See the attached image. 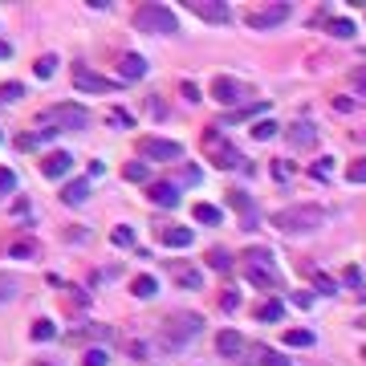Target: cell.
<instances>
[{
  "label": "cell",
  "instance_id": "6da1fadb",
  "mask_svg": "<svg viewBox=\"0 0 366 366\" xmlns=\"http://www.w3.org/2000/svg\"><path fill=\"white\" fill-rule=\"evenodd\" d=\"M244 277H248L257 289H277V285H281V269H277L273 252H269L265 244L244 248Z\"/></svg>",
  "mask_w": 366,
  "mask_h": 366
},
{
  "label": "cell",
  "instance_id": "7a4b0ae2",
  "mask_svg": "<svg viewBox=\"0 0 366 366\" xmlns=\"http://www.w3.org/2000/svg\"><path fill=\"white\" fill-rule=\"evenodd\" d=\"M135 29H142V33H159V37H171V33H180V17H175L167 4L151 0V4L135 8Z\"/></svg>",
  "mask_w": 366,
  "mask_h": 366
},
{
  "label": "cell",
  "instance_id": "3957f363",
  "mask_svg": "<svg viewBox=\"0 0 366 366\" xmlns=\"http://www.w3.org/2000/svg\"><path fill=\"white\" fill-rule=\"evenodd\" d=\"M200 142H204V155H208V159H212V163H216L220 171L244 167V155H240V151H236V147H232V142H228L224 135H220V127H208Z\"/></svg>",
  "mask_w": 366,
  "mask_h": 366
},
{
  "label": "cell",
  "instance_id": "277c9868",
  "mask_svg": "<svg viewBox=\"0 0 366 366\" xmlns=\"http://www.w3.org/2000/svg\"><path fill=\"white\" fill-rule=\"evenodd\" d=\"M41 122H45L49 131H86L90 127V114H86V106H74V102H61V106H49L41 110Z\"/></svg>",
  "mask_w": 366,
  "mask_h": 366
},
{
  "label": "cell",
  "instance_id": "5b68a950",
  "mask_svg": "<svg viewBox=\"0 0 366 366\" xmlns=\"http://www.w3.org/2000/svg\"><path fill=\"white\" fill-rule=\"evenodd\" d=\"M321 220H325V212H321V208L297 204V208H285V212H277V216H273V228H281V232H314Z\"/></svg>",
  "mask_w": 366,
  "mask_h": 366
},
{
  "label": "cell",
  "instance_id": "8992f818",
  "mask_svg": "<svg viewBox=\"0 0 366 366\" xmlns=\"http://www.w3.org/2000/svg\"><path fill=\"white\" fill-rule=\"evenodd\" d=\"M200 330H204V318L200 314H175V318L163 325V350H183Z\"/></svg>",
  "mask_w": 366,
  "mask_h": 366
},
{
  "label": "cell",
  "instance_id": "52a82bcc",
  "mask_svg": "<svg viewBox=\"0 0 366 366\" xmlns=\"http://www.w3.org/2000/svg\"><path fill=\"white\" fill-rule=\"evenodd\" d=\"M281 21H289V4H277V0L244 12V25H248V29H261V33H265V29H277Z\"/></svg>",
  "mask_w": 366,
  "mask_h": 366
},
{
  "label": "cell",
  "instance_id": "ba28073f",
  "mask_svg": "<svg viewBox=\"0 0 366 366\" xmlns=\"http://www.w3.org/2000/svg\"><path fill=\"white\" fill-rule=\"evenodd\" d=\"M74 86H78L82 94H110L118 82H114V78H102V74H94L90 65H78V69H74Z\"/></svg>",
  "mask_w": 366,
  "mask_h": 366
},
{
  "label": "cell",
  "instance_id": "9c48e42d",
  "mask_svg": "<svg viewBox=\"0 0 366 366\" xmlns=\"http://www.w3.org/2000/svg\"><path fill=\"white\" fill-rule=\"evenodd\" d=\"M138 151H142L147 159L167 163V159H180V155H183V142H171V138H142V142H138Z\"/></svg>",
  "mask_w": 366,
  "mask_h": 366
},
{
  "label": "cell",
  "instance_id": "30bf717a",
  "mask_svg": "<svg viewBox=\"0 0 366 366\" xmlns=\"http://www.w3.org/2000/svg\"><path fill=\"white\" fill-rule=\"evenodd\" d=\"M195 17H204V21H212V25H224L232 12H228V4L224 0H183Z\"/></svg>",
  "mask_w": 366,
  "mask_h": 366
},
{
  "label": "cell",
  "instance_id": "8fae6325",
  "mask_svg": "<svg viewBox=\"0 0 366 366\" xmlns=\"http://www.w3.org/2000/svg\"><path fill=\"white\" fill-rule=\"evenodd\" d=\"M212 102L236 106V102H244V86H240L236 78H216V82H212Z\"/></svg>",
  "mask_w": 366,
  "mask_h": 366
},
{
  "label": "cell",
  "instance_id": "7c38bea8",
  "mask_svg": "<svg viewBox=\"0 0 366 366\" xmlns=\"http://www.w3.org/2000/svg\"><path fill=\"white\" fill-rule=\"evenodd\" d=\"M147 200H151L155 208H175V204H180V183H171V180L151 183V187H147Z\"/></svg>",
  "mask_w": 366,
  "mask_h": 366
},
{
  "label": "cell",
  "instance_id": "4fadbf2b",
  "mask_svg": "<svg viewBox=\"0 0 366 366\" xmlns=\"http://www.w3.org/2000/svg\"><path fill=\"white\" fill-rule=\"evenodd\" d=\"M69 167H74V155H65V151H53L41 159V175L45 180H61V175H69Z\"/></svg>",
  "mask_w": 366,
  "mask_h": 366
},
{
  "label": "cell",
  "instance_id": "5bb4252c",
  "mask_svg": "<svg viewBox=\"0 0 366 366\" xmlns=\"http://www.w3.org/2000/svg\"><path fill=\"white\" fill-rule=\"evenodd\" d=\"M118 74H122V82H138V78H147V57H138V53H122V57H118Z\"/></svg>",
  "mask_w": 366,
  "mask_h": 366
},
{
  "label": "cell",
  "instance_id": "9a60e30c",
  "mask_svg": "<svg viewBox=\"0 0 366 366\" xmlns=\"http://www.w3.org/2000/svg\"><path fill=\"white\" fill-rule=\"evenodd\" d=\"M216 350H220L224 358L244 354V334H236V330H220V334H216Z\"/></svg>",
  "mask_w": 366,
  "mask_h": 366
},
{
  "label": "cell",
  "instance_id": "2e32d148",
  "mask_svg": "<svg viewBox=\"0 0 366 366\" xmlns=\"http://www.w3.org/2000/svg\"><path fill=\"white\" fill-rule=\"evenodd\" d=\"M159 240L167 244V248H191V228H180V224H167V228L159 232Z\"/></svg>",
  "mask_w": 366,
  "mask_h": 366
},
{
  "label": "cell",
  "instance_id": "e0dca14e",
  "mask_svg": "<svg viewBox=\"0 0 366 366\" xmlns=\"http://www.w3.org/2000/svg\"><path fill=\"white\" fill-rule=\"evenodd\" d=\"M90 200V183L86 180H74L65 183V191H61V204H69V208H78V204H86Z\"/></svg>",
  "mask_w": 366,
  "mask_h": 366
},
{
  "label": "cell",
  "instance_id": "ac0fdd59",
  "mask_svg": "<svg viewBox=\"0 0 366 366\" xmlns=\"http://www.w3.org/2000/svg\"><path fill=\"white\" fill-rule=\"evenodd\" d=\"M252 314H257V321H281L285 318V301H281V297H269V301H261Z\"/></svg>",
  "mask_w": 366,
  "mask_h": 366
},
{
  "label": "cell",
  "instance_id": "d6986e66",
  "mask_svg": "<svg viewBox=\"0 0 366 366\" xmlns=\"http://www.w3.org/2000/svg\"><path fill=\"white\" fill-rule=\"evenodd\" d=\"M191 216H195V224H208V228H216V224L224 220V212H220L216 204H195V208H191Z\"/></svg>",
  "mask_w": 366,
  "mask_h": 366
},
{
  "label": "cell",
  "instance_id": "ffe728a7",
  "mask_svg": "<svg viewBox=\"0 0 366 366\" xmlns=\"http://www.w3.org/2000/svg\"><path fill=\"white\" fill-rule=\"evenodd\" d=\"M131 293H135V297H142V301H151V297L159 293V281H155L151 273H142V277H135V281H131Z\"/></svg>",
  "mask_w": 366,
  "mask_h": 366
},
{
  "label": "cell",
  "instance_id": "44dd1931",
  "mask_svg": "<svg viewBox=\"0 0 366 366\" xmlns=\"http://www.w3.org/2000/svg\"><path fill=\"white\" fill-rule=\"evenodd\" d=\"M228 204L240 212V220H248V224H252V195H244L240 187H232V191H228Z\"/></svg>",
  "mask_w": 366,
  "mask_h": 366
},
{
  "label": "cell",
  "instance_id": "7402d4cb",
  "mask_svg": "<svg viewBox=\"0 0 366 366\" xmlns=\"http://www.w3.org/2000/svg\"><path fill=\"white\" fill-rule=\"evenodd\" d=\"M289 142H293V147H314V142H318V131L305 127V122H297V127L289 131Z\"/></svg>",
  "mask_w": 366,
  "mask_h": 366
},
{
  "label": "cell",
  "instance_id": "603a6c76",
  "mask_svg": "<svg viewBox=\"0 0 366 366\" xmlns=\"http://www.w3.org/2000/svg\"><path fill=\"white\" fill-rule=\"evenodd\" d=\"M265 110H269V102H252V106H244V110L224 114V122H244V118H257V114H265Z\"/></svg>",
  "mask_w": 366,
  "mask_h": 366
},
{
  "label": "cell",
  "instance_id": "cb8c5ba5",
  "mask_svg": "<svg viewBox=\"0 0 366 366\" xmlns=\"http://www.w3.org/2000/svg\"><path fill=\"white\" fill-rule=\"evenodd\" d=\"M53 334H57V325H53L49 318H37V321H33V330H29V338H33V342H49Z\"/></svg>",
  "mask_w": 366,
  "mask_h": 366
},
{
  "label": "cell",
  "instance_id": "d4e9b609",
  "mask_svg": "<svg viewBox=\"0 0 366 366\" xmlns=\"http://www.w3.org/2000/svg\"><path fill=\"white\" fill-rule=\"evenodd\" d=\"M53 135H57V131H37V135H21V138H17V147H21V151H37V147H41V142H49Z\"/></svg>",
  "mask_w": 366,
  "mask_h": 366
},
{
  "label": "cell",
  "instance_id": "484cf974",
  "mask_svg": "<svg viewBox=\"0 0 366 366\" xmlns=\"http://www.w3.org/2000/svg\"><path fill=\"white\" fill-rule=\"evenodd\" d=\"M110 244H118V248H135V232L127 228V224H118V228L110 232Z\"/></svg>",
  "mask_w": 366,
  "mask_h": 366
},
{
  "label": "cell",
  "instance_id": "4316f807",
  "mask_svg": "<svg viewBox=\"0 0 366 366\" xmlns=\"http://www.w3.org/2000/svg\"><path fill=\"white\" fill-rule=\"evenodd\" d=\"M37 252H41L37 240H17V244H12V257H17V261H29V257H37Z\"/></svg>",
  "mask_w": 366,
  "mask_h": 366
},
{
  "label": "cell",
  "instance_id": "83f0119b",
  "mask_svg": "<svg viewBox=\"0 0 366 366\" xmlns=\"http://www.w3.org/2000/svg\"><path fill=\"white\" fill-rule=\"evenodd\" d=\"M285 346H314V330H289Z\"/></svg>",
  "mask_w": 366,
  "mask_h": 366
},
{
  "label": "cell",
  "instance_id": "f1b7e54d",
  "mask_svg": "<svg viewBox=\"0 0 366 366\" xmlns=\"http://www.w3.org/2000/svg\"><path fill=\"white\" fill-rule=\"evenodd\" d=\"M208 265H212L216 273H228V269H232V261H228V252H224V248H212V252H208Z\"/></svg>",
  "mask_w": 366,
  "mask_h": 366
},
{
  "label": "cell",
  "instance_id": "f546056e",
  "mask_svg": "<svg viewBox=\"0 0 366 366\" xmlns=\"http://www.w3.org/2000/svg\"><path fill=\"white\" fill-rule=\"evenodd\" d=\"M17 293H21V285H17V277L0 273V301H12Z\"/></svg>",
  "mask_w": 366,
  "mask_h": 366
},
{
  "label": "cell",
  "instance_id": "4dcf8cb0",
  "mask_svg": "<svg viewBox=\"0 0 366 366\" xmlns=\"http://www.w3.org/2000/svg\"><path fill=\"white\" fill-rule=\"evenodd\" d=\"M82 366H110V354H106L102 346H94V350L82 354Z\"/></svg>",
  "mask_w": 366,
  "mask_h": 366
},
{
  "label": "cell",
  "instance_id": "1f68e13d",
  "mask_svg": "<svg viewBox=\"0 0 366 366\" xmlns=\"http://www.w3.org/2000/svg\"><path fill=\"white\" fill-rule=\"evenodd\" d=\"M33 74H37V78H53V74H57V57H53V53H49V57H37Z\"/></svg>",
  "mask_w": 366,
  "mask_h": 366
},
{
  "label": "cell",
  "instance_id": "d6a6232c",
  "mask_svg": "<svg viewBox=\"0 0 366 366\" xmlns=\"http://www.w3.org/2000/svg\"><path fill=\"white\" fill-rule=\"evenodd\" d=\"M330 33L346 41V37H354V21H346V17H342V21H330Z\"/></svg>",
  "mask_w": 366,
  "mask_h": 366
},
{
  "label": "cell",
  "instance_id": "836d02e7",
  "mask_svg": "<svg viewBox=\"0 0 366 366\" xmlns=\"http://www.w3.org/2000/svg\"><path fill=\"white\" fill-rule=\"evenodd\" d=\"M122 175H127L131 183H147V180H151V171H147L142 163H127V171H122Z\"/></svg>",
  "mask_w": 366,
  "mask_h": 366
},
{
  "label": "cell",
  "instance_id": "e575fe53",
  "mask_svg": "<svg viewBox=\"0 0 366 366\" xmlns=\"http://www.w3.org/2000/svg\"><path fill=\"white\" fill-rule=\"evenodd\" d=\"M175 281H180L183 289H200V273L195 269H175Z\"/></svg>",
  "mask_w": 366,
  "mask_h": 366
},
{
  "label": "cell",
  "instance_id": "d590c367",
  "mask_svg": "<svg viewBox=\"0 0 366 366\" xmlns=\"http://www.w3.org/2000/svg\"><path fill=\"white\" fill-rule=\"evenodd\" d=\"M12 98H25V86L21 82H4L0 86V102H12Z\"/></svg>",
  "mask_w": 366,
  "mask_h": 366
},
{
  "label": "cell",
  "instance_id": "8d00e7d4",
  "mask_svg": "<svg viewBox=\"0 0 366 366\" xmlns=\"http://www.w3.org/2000/svg\"><path fill=\"white\" fill-rule=\"evenodd\" d=\"M346 180H350V183H366V159H358V163H350V167H346Z\"/></svg>",
  "mask_w": 366,
  "mask_h": 366
},
{
  "label": "cell",
  "instance_id": "74e56055",
  "mask_svg": "<svg viewBox=\"0 0 366 366\" xmlns=\"http://www.w3.org/2000/svg\"><path fill=\"white\" fill-rule=\"evenodd\" d=\"M273 135H277V122H265V118H261V122L252 127V138H261V142H265V138H273Z\"/></svg>",
  "mask_w": 366,
  "mask_h": 366
},
{
  "label": "cell",
  "instance_id": "f35d334b",
  "mask_svg": "<svg viewBox=\"0 0 366 366\" xmlns=\"http://www.w3.org/2000/svg\"><path fill=\"white\" fill-rule=\"evenodd\" d=\"M314 289H318V293H338V285H334L325 273H314Z\"/></svg>",
  "mask_w": 366,
  "mask_h": 366
},
{
  "label": "cell",
  "instance_id": "ab89813d",
  "mask_svg": "<svg viewBox=\"0 0 366 366\" xmlns=\"http://www.w3.org/2000/svg\"><path fill=\"white\" fill-rule=\"evenodd\" d=\"M350 82H354V90H358V94H366V65H354Z\"/></svg>",
  "mask_w": 366,
  "mask_h": 366
},
{
  "label": "cell",
  "instance_id": "60d3db41",
  "mask_svg": "<svg viewBox=\"0 0 366 366\" xmlns=\"http://www.w3.org/2000/svg\"><path fill=\"white\" fill-rule=\"evenodd\" d=\"M330 171H334V159H330V155H325V159H318V163H314V175H318V180H325Z\"/></svg>",
  "mask_w": 366,
  "mask_h": 366
},
{
  "label": "cell",
  "instance_id": "b9f144b4",
  "mask_svg": "<svg viewBox=\"0 0 366 366\" xmlns=\"http://www.w3.org/2000/svg\"><path fill=\"white\" fill-rule=\"evenodd\" d=\"M342 281H346L350 289H358V285H363V273H358V269L350 265V269H342Z\"/></svg>",
  "mask_w": 366,
  "mask_h": 366
},
{
  "label": "cell",
  "instance_id": "7bdbcfd3",
  "mask_svg": "<svg viewBox=\"0 0 366 366\" xmlns=\"http://www.w3.org/2000/svg\"><path fill=\"white\" fill-rule=\"evenodd\" d=\"M12 187H17V175L8 167H0V191H12Z\"/></svg>",
  "mask_w": 366,
  "mask_h": 366
},
{
  "label": "cell",
  "instance_id": "ee69618b",
  "mask_svg": "<svg viewBox=\"0 0 366 366\" xmlns=\"http://www.w3.org/2000/svg\"><path fill=\"white\" fill-rule=\"evenodd\" d=\"M293 305H297V310H310V305H314V293H293Z\"/></svg>",
  "mask_w": 366,
  "mask_h": 366
},
{
  "label": "cell",
  "instance_id": "f6af8a7d",
  "mask_svg": "<svg viewBox=\"0 0 366 366\" xmlns=\"http://www.w3.org/2000/svg\"><path fill=\"white\" fill-rule=\"evenodd\" d=\"M334 110H338V114H350V110H354V102H350V98H334Z\"/></svg>",
  "mask_w": 366,
  "mask_h": 366
},
{
  "label": "cell",
  "instance_id": "bcb514c9",
  "mask_svg": "<svg viewBox=\"0 0 366 366\" xmlns=\"http://www.w3.org/2000/svg\"><path fill=\"white\" fill-rule=\"evenodd\" d=\"M110 122H118V127H131V114H127V110H110Z\"/></svg>",
  "mask_w": 366,
  "mask_h": 366
},
{
  "label": "cell",
  "instance_id": "7dc6e473",
  "mask_svg": "<svg viewBox=\"0 0 366 366\" xmlns=\"http://www.w3.org/2000/svg\"><path fill=\"white\" fill-rule=\"evenodd\" d=\"M220 305H224V310H228V314H232V310H236V305H240V297H236V293H232V289H228V293H224V297H220Z\"/></svg>",
  "mask_w": 366,
  "mask_h": 366
},
{
  "label": "cell",
  "instance_id": "c3c4849f",
  "mask_svg": "<svg viewBox=\"0 0 366 366\" xmlns=\"http://www.w3.org/2000/svg\"><path fill=\"white\" fill-rule=\"evenodd\" d=\"M261 366H289V358H281V354H265Z\"/></svg>",
  "mask_w": 366,
  "mask_h": 366
},
{
  "label": "cell",
  "instance_id": "681fc988",
  "mask_svg": "<svg viewBox=\"0 0 366 366\" xmlns=\"http://www.w3.org/2000/svg\"><path fill=\"white\" fill-rule=\"evenodd\" d=\"M183 98H187V102H200V90H195V82H183Z\"/></svg>",
  "mask_w": 366,
  "mask_h": 366
},
{
  "label": "cell",
  "instance_id": "f907efd6",
  "mask_svg": "<svg viewBox=\"0 0 366 366\" xmlns=\"http://www.w3.org/2000/svg\"><path fill=\"white\" fill-rule=\"evenodd\" d=\"M4 57H12V45H8V41H0V61H4Z\"/></svg>",
  "mask_w": 366,
  "mask_h": 366
},
{
  "label": "cell",
  "instance_id": "816d5d0a",
  "mask_svg": "<svg viewBox=\"0 0 366 366\" xmlns=\"http://www.w3.org/2000/svg\"><path fill=\"white\" fill-rule=\"evenodd\" d=\"M358 138H363V142H366V131H358Z\"/></svg>",
  "mask_w": 366,
  "mask_h": 366
},
{
  "label": "cell",
  "instance_id": "f5cc1de1",
  "mask_svg": "<svg viewBox=\"0 0 366 366\" xmlns=\"http://www.w3.org/2000/svg\"><path fill=\"white\" fill-rule=\"evenodd\" d=\"M0 142H4V135H0Z\"/></svg>",
  "mask_w": 366,
  "mask_h": 366
},
{
  "label": "cell",
  "instance_id": "db71d44e",
  "mask_svg": "<svg viewBox=\"0 0 366 366\" xmlns=\"http://www.w3.org/2000/svg\"><path fill=\"white\" fill-rule=\"evenodd\" d=\"M41 366H49V363H41Z\"/></svg>",
  "mask_w": 366,
  "mask_h": 366
}]
</instances>
